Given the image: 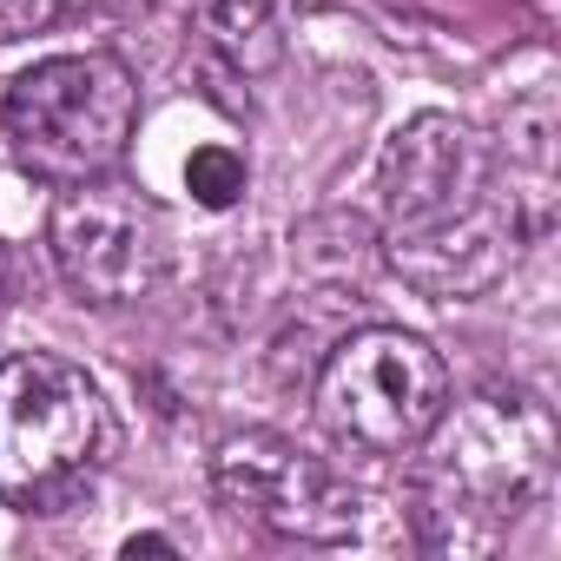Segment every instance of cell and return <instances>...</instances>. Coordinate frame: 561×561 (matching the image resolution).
<instances>
[{
	"instance_id": "7",
	"label": "cell",
	"mask_w": 561,
	"mask_h": 561,
	"mask_svg": "<svg viewBox=\"0 0 561 561\" xmlns=\"http://www.w3.org/2000/svg\"><path fill=\"white\" fill-rule=\"evenodd\" d=\"M47 251L87 305H139L172 271V225L139 185L106 172L54 198Z\"/></svg>"
},
{
	"instance_id": "8",
	"label": "cell",
	"mask_w": 561,
	"mask_h": 561,
	"mask_svg": "<svg viewBox=\"0 0 561 561\" xmlns=\"http://www.w3.org/2000/svg\"><path fill=\"white\" fill-rule=\"evenodd\" d=\"M198 27L238 73H264L277 60L271 0H198Z\"/></svg>"
},
{
	"instance_id": "11",
	"label": "cell",
	"mask_w": 561,
	"mask_h": 561,
	"mask_svg": "<svg viewBox=\"0 0 561 561\" xmlns=\"http://www.w3.org/2000/svg\"><path fill=\"white\" fill-rule=\"evenodd\" d=\"M126 554H172V541H165V535H133Z\"/></svg>"
},
{
	"instance_id": "5",
	"label": "cell",
	"mask_w": 561,
	"mask_h": 561,
	"mask_svg": "<svg viewBox=\"0 0 561 561\" xmlns=\"http://www.w3.org/2000/svg\"><path fill=\"white\" fill-rule=\"evenodd\" d=\"M449 364L430 337L403 331V324H370L351 331L344 344H331L311 410L324 423V436L364 449V456H410L436 416L449 410Z\"/></svg>"
},
{
	"instance_id": "4",
	"label": "cell",
	"mask_w": 561,
	"mask_h": 561,
	"mask_svg": "<svg viewBox=\"0 0 561 561\" xmlns=\"http://www.w3.org/2000/svg\"><path fill=\"white\" fill-rule=\"evenodd\" d=\"M113 416L100 383L54 351L0 357V502L21 515L67 508L106 462Z\"/></svg>"
},
{
	"instance_id": "2",
	"label": "cell",
	"mask_w": 561,
	"mask_h": 561,
	"mask_svg": "<svg viewBox=\"0 0 561 561\" xmlns=\"http://www.w3.org/2000/svg\"><path fill=\"white\" fill-rule=\"evenodd\" d=\"M410 528L430 554L469 561L502 548V535L554 482V423L528 390H482L449 403L416 443Z\"/></svg>"
},
{
	"instance_id": "10",
	"label": "cell",
	"mask_w": 561,
	"mask_h": 561,
	"mask_svg": "<svg viewBox=\"0 0 561 561\" xmlns=\"http://www.w3.org/2000/svg\"><path fill=\"white\" fill-rule=\"evenodd\" d=\"M100 8V0H0V47H14V41H34L73 14Z\"/></svg>"
},
{
	"instance_id": "1",
	"label": "cell",
	"mask_w": 561,
	"mask_h": 561,
	"mask_svg": "<svg viewBox=\"0 0 561 561\" xmlns=\"http://www.w3.org/2000/svg\"><path fill=\"white\" fill-rule=\"evenodd\" d=\"M383 264L423 298L495 291L515 251L535 238L489 146L456 113H416L377 159Z\"/></svg>"
},
{
	"instance_id": "9",
	"label": "cell",
	"mask_w": 561,
	"mask_h": 561,
	"mask_svg": "<svg viewBox=\"0 0 561 561\" xmlns=\"http://www.w3.org/2000/svg\"><path fill=\"white\" fill-rule=\"evenodd\" d=\"M185 192H192L205 211H231V205L251 192L244 152H231V146H198V152L185 159Z\"/></svg>"
},
{
	"instance_id": "6",
	"label": "cell",
	"mask_w": 561,
	"mask_h": 561,
	"mask_svg": "<svg viewBox=\"0 0 561 561\" xmlns=\"http://www.w3.org/2000/svg\"><path fill=\"white\" fill-rule=\"evenodd\" d=\"M211 495L231 522H251L277 541L337 548L364 528V495L311 449L277 430H238L211 456Z\"/></svg>"
},
{
	"instance_id": "3",
	"label": "cell",
	"mask_w": 561,
	"mask_h": 561,
	"mask_svg": "<svg viewBox=\"0 0 561 561\" xmlns=\"http://www.w3.org/2000/svg\"><path fill=\"white\" fill-rule=\"evenodd\" d=\"M14 165L34 185H87L126 165L139 139V80L119 54H54L0 100Z\"/></svg>"
}]
</instances>
